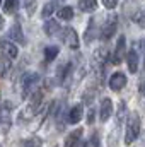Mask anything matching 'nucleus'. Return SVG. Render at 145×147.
Listing matches in <instances>:
<instances>
[{
	"label": "nucleus",
	"instance_id": "ddd939ff",
	"mask_svg": "<svg viewBox=\"0 0 145 147\" xmlns=\"http://www.w3.org/2000/svg\"><path fill=\"white\" fill-rule=\"evenodd\" d=\"M9 39H12L14 43H24V34H22V28L19 22H14L10 31H9Z\"/></svg>",
	"mask_w": 145,
	"mask_h": 147
},
{
	"label": "nucleus",
	"instance_id": "2f4dec72",
	"mask_svg": "<svg viewBox=\"0 0 145 147\" xmlns=\"http://www.w3.org/2000/svg\"><path fill=\"white\" fill-rule=\"evenodd\" d=\"M140 91H142V92H144V94H145V82H144V84H142V87H140Z\"/></svg>",
	"mask_w": 145,
	"mask_h": 147
},
{
	"label": "nucleus",
	"instance_id": "9b49d317",
	"mask_svg": "<svg viewBox=\"0 0 145 147\" xmlns=\"http://www.w3.org/2000/svg\"><path fill=\"white\" fill-rule=\"evenodd\" d=\"M106 60H108V48H106V46H101V48H97V50L94 51L92 63H94V65H99V67H104Z\"/></svg>",
	"mask_w": 145,
	"mask_h": 147
},
{
	"label": "nucleus",
	"instance_id": "0eeeda50",
	"mask_svg": "<svg viewBox=\"0 0 145 147\" xmlns=\"http://www.w3.org/2000/svg\"><path fill=\"white\" fill-rule=\"evenodd\" d=\"M125 86H126V75L123 72H114L109 77V87H111V91L118 92V91H121Z\"/></svg>",
	"mask_w": 145,
	"mask_h": 147
},
{
	"label": "nucleus",
	"instance_id": "1a4fd4ad",
	"mask_svg": "<svg viewBox=\"0 0 145 147\" xmlns=\"http://www.w3.org/2000/svg\"><path fill=\"white\" fill-rule=\"evenodd\" d=\"M113 115V101L109 98H103L101 99V108H99V118L103 123H106Z\"/></svg>",
	"mask_w": 145,
	"mask_h": 147
},
{
	"label": "nucleus",
	"instance_id": "4468645a",
	"mask_svg": "<svg viewBox=\"0 0 145 147\" xmlns=\"http://www.w3.org/2000/svg\"><path fill=\"white\" fill-rule=\"evenodd\" d=\"M82 134H84V130H82V128L73 130L72 134L65 139V144H63V147H77L79 144H80V137H82Z\"/></svg>",
	"mask_w": 145,
	"mask_h": 147
},
{
	"label": "nucleus",
	"instance_id": "412c9836",
	"mask_svg": "<svg viewBox=\"0 0 145 147\" xmlns=\"http://www.w3.org/2000/svg\"><path fill=\"white\" fill-rule=\"evenodd\" d=\"M56 14H58V19H60V21H72L73 19V9L72 7H68V5L58 9Z\"/></svg>",
	"mask_w": 145,
	"mask_h": 147
},
{
	"label": "nucleus",
	"instance_id": "f704fd0d",
	"mask_svg": "<svg viewBox=\"0 0 145 147\" xmlns=\"http://www.w3.org/2000/svg\"><path fill=\"white\" fill-rule=\"evenodd\" d=\"M53 147H56V146H53Z\"/></svg>",
	"mask_w": 145,
	"mask_h": 147
},
{
	"label": "nucleus",
	"instance_id": "393cba45",
	"mask_svg": "<svg viewBox=\"0 0 145 147\" xmlns=\"http://www.w3.org/2000/svg\"><path fill=\"white\" fill-rule=\"evenodd\" d=\"M132 21L137 24V26H140V28H145V10H138L133 17H132Z\"/></svg>",
	"mask_w": 145,
	"mask_h": 147
},
{
	"label": "nucleus",
	"instance_id": "bb28decb",
	"mask_svg": "<svg viewBox=\"0 0 145 147\" xmlns=\"http://www.w3.org/2000/svg\"><path fill=\"white\" fill-rule=\"evenodd\" d=\"M94 121H96V110H94L92 106H89V111H87V123L92 125Z\"/></svg>",
	"mask_w": 145,
	"mask_h": 147
},
{
	"label": "nucleus",
	"instance_id": "7ed1b4c3",
	"mask_svg": "<svg viewBox=\"0 0 145 147\" xmlns=\"http://www.w3.org/2000/svg\"><path fill=\"white\" fill-rule=\"evenodd\" d=\"M116 29H118V16L116 14H111V16H108L104 19V24L101 28V39L103 41L111 39V38L114 36Z\"/></svg>",
	"mask_w": 145,
	"mask_h": 147
},
{
	"label": "nucleus",
	"instance_id": "a878e982",
	"mask_svg": "<svg viewBox=\"0 0 145 147\" xmlns=\"http://www.w3.org/2000/svg\"><path fill=\"white\" fill-rule=\"evenodd\" d=\"M36 0H24V9L28 12V16H33L34 10H36Z\"/></svg>",
	"mask_w": 145,
	"mask_h": 147
},
{
	"label": "nucleus",
	"instance_id": "9d476101",
	"mask_svg": "<svg viewBox=\"0 0 145 147\" xmlns=\"http://www.w3.org/2000/svg\"><path fill=\"white\" fill-rule=\"evenodd\" d=\"M126 65H128V70L132 74H137V70H138V53L135 48H132L126 53Z\"/></svg>",
	"mask_w": 145,
	"mask_h": 147
},
{
	"label": "nucleus",
	"instance_id": "6e6552de",
	"mask_svg": "<svg viewBox=\"0 0 145 147\" xmlns=\"http://www.w3.org/2000/svg\"><path fill=\"white\" fill-rule=\"evenodd\" d=\"M63 43L70 48V50H77L79 48V36H77V31L73 28H67L63 31Z\"/></svg>",
	"mask_w": 145,
	"mask_h": 147
},
{
	"label": "nucleus",
	"instance_id": "aec40b11",
	"mask_svg": "<svg viewBox=\"0 0 145 147\" xmlns=\"http://www.w3.org/2000/svg\"><path fill=\"white\" fill-rule=\"evenodd\" d=\"M94 38H96V24H94V21H91L87 29H85V33H84V43L91 45L94 41Z\"/></svg>",
	"mask_w": 145,
	"mask_h": 147
},
{
	"label": "nucleus",
	"instance_id": "f8f14e48",
	"mask_svg": "<svg viewBox=\"0 0 145 147\" xmlns=\"http://www.w3.org/2000/svg\"><path fill=\"white\" fill-rule=\"evenodd\" d=\"M82 116H84V106L82 105H75V106H72V110L68 111V123L77 125L82 120Z\"/></svg>",
	"mask_w": 145,
	"mask_h": 147
},
{
	"label": "nucleus",
	"instance_id": "c85d7f7f",
	"mask_svg": "<svg viewBox=\"0 0 145 147\" xmlns=\"http://www.w3.org/2000/svg\"><path fill=\"white\" fill-rule=\"evenodd\" d=\"M103 5H104L106 9H109V10H113V9L118 5V0H103Z\"/></svg>",
	"mask_w": 145,
	"mask_h": 147
},
{
	"label": "nucleus",
	"instance_id": "f3484780",
	"mask_svg": "<svg viewBox=\"0 0 145 147\" xmlns=\"http://www.w3.org/2000/svg\"><path fill=\"white\" fill-rule=\"evenodd\" d=\"M128 108H126V103L125 101H121L119 105H118V113H116V127H119L126 118H128Z\"/></svg>",
	"mask_w": 145,
	"mask_h": 147
},
{
	"label": "nucleus",
	"instance_id": "dca6fc26",
	"mask_svg": "<svg viewBox=\"0 0 145 147\" xmlns=\"http://www.w3.org/2000/svg\"><path fill=\"white\" fill-rule=\"evenodd\" d=\"M58 10V2H55V0H51V2H46L44 5H43V10H41V16H43V19H50L55 12Z\"/></svg>",
	"mask_w": 145,
	"mask_h": 147
},
{
	"label": "nucleus",
	"instance_id": "5701e85b",
	"mask_svg": "<svg viewBox=\"0 0 145 147\" xmlns=\"http://www.w3.org/2000/svg\"><path fill=\"white\" fill-rule=\"evenodd\" d=\"M58 53H60L58 46H46L44 48V60L46 62H53L58 57Z\"/></svg>",
	"mask_w": 145,
	"mask_h": 147
},
{
	"label": "nucleus",
	"instance_id": "cd10ccee",
	"mask_svg": "<svg viewBox=\"0 0 145 147\" xmlns=\"http://www.w3.org/2000/svg\"><path fill=\"white\" fill-rule=\"evenodd\" d=\"M22 147H41V142L38 139H29V140H24Z\"/></svg>",
	"mask_w": 145,
	"mask_h": 147
},
{
	"label": "nucleus",
	"instance_id": "b1692460",
	"mask_svg": "<svg viewBox=\"0 0 145 147\" xmlns=\"http://www.w3.org/2000/svg\"><path fill=\"white\" fill-rule=\"evenodd\" d=\"M19 9V0H5L3 2V12L5 14H15Z\"/></svg>",
	"mask_w": 145,
	"mask_h": 147
},
{
	"label": "nucleus",
	"instance_id": "7c9ffc66",
	"mask_svg": "<svg viewBox=\"0 0 145 147\" xmlns=\"http://www.w3.org/2000/svg\"><path fill=\"white\" fill-rule=\"evenodd\" d=\"M3 24H5V19H3V17H2V16H0V31H2V29H3Z\"/></svg>",
	"mask_w": 145,
	"mask_h": 147
},
{
	"label": "nucleus",
	"instance_id": "a211bd4d",
	"mask_svg": "<svg viewBox=\"0 0 145 147\" xmlns=\"http://www.w3.org/2000/svg\"><path fill=\"white\" fill-rule=\"evenodd\" d=\"M79 9L85 14L96 12L97 9V0H79Z\"/></svg>",
	"mask_w": 145,
	"mask_h": 147
},
{
	"label": "nucleus",
	"instance_id": "4be33fe9",
	"mask_svg": "<svg viewBox=\"0 0 145 147\" xmlns=\"http://www.w3.org/2000/svg\"><path fill=\"white\" fill-rule=\"evenodd\" d=\"M12 60H9V58H5V57H2L0 58V77H9V72H10V69H12V63H10Z\"/></svg>",
	"mask_w": 145,
	"mask_h": 147
},
{
	"label": "nucleus",
	"instance_id": "423d86ee",
	"mask_svg": "<svg viewBox=\"0 0 145 147\" xmlns=\"http://www.w3.org/2000/svg\"><path fill=\"white\" fill-rule=\"evenodd\" d=\"M38 113H39V110H38L36 106L33 105V103H28L22 110L19 111V116H17V123H29L34 116H36Z\"/></svg>",
	"mask_w": 145,
	"mask_h": 147
},
{
	"label": "nucleus",
	"instance_id": "f257e3e1",
	"mask_svg": "<svg viewBox=\"0 0 145 147\" xmlns=\"http://www.w3.org/2000/svg\"><path fill=\"white\" fill-rule=\"evenodd\" d=\"M140 128H142V121H140V115L137 111H132L126 118V130H125V144L132 146L138 135H140Z\"/></svg>",
	"mask_w": 145,
	"mask_h": 147
},
{
	"label": "nucleus",
	"instance_id": "473e14b6",
	"mask_svg": "<svg viewBox=\"0 0 145 147\" xmlns=\"http://www.w3.org/2000/svg\"><path fill=\"white\" fill-rule=\"evenodd\" d=\"M144 51H145V43H144ZM144 67H145V60H144Z\"/></svg>",
	"mask_w": 145,
	"mask_h": 147
},
{
	"label": "nucleus",
	"instance_id": "2eb2a0df",
	"mask_svg": "<svg viewBox=\"0 0 145 147\" xmlns=\"http://www.w3.org/2000/svg\"><path fill=\"white\" fill-rule=\"evenodd\" d=\"M43 31H44L46 36H55L56 33H60V24L55 19H46L44 26H43Z\"/></svg>",
	"mask_w": 145,
	"mask_h": 147
},
{
	"label": "nucleus",
	"instance_id": "72a5a7b5",
	"mask_svg": "<svg viewBox=\"0 0 145 147\" xmlns=\"http://www.w3.org/2000/svg\"><path fill=\"white\" fill-rule=\"evenodd\" d=\"M0 5H2V0H0Z\"/></svg>",
	"mask_w": 145,
	"mask_h": 147
},
{
	"label": "nucleus",
	"instance_id": "c756f323",
	"mask_svg": "<svg viewBox=\"0 0 145 147\" xmlns=\"http://www.w3.org/2000/svg\"><path fill=\"white\" fill-rule=\"evenodd\" d=\"M92 146H94V147H101L99 140H97V137H94V140H92Z\"/></svg>",
	"mask_w": 145,
	"mask_h": 147
},
{
	"label": "nucleus",
	"instance_id": "39448f33",
	"mask_svg": "<svg viewBox=\"0 0 145 147\" xmlns=\"http://www.w3.org/2000/svg\"><path fill=\"white\" fill-rule=\"evenodd\" d=\"M126 53H128L126 51V39L121 34L118 38V43H116V48H114V53H113V63L119 65L121 62H125L126 60Z\"/></svg>",
	"mask_w": 145,
	"mask_h": 147
},
{
	"label": "nucleus",
	"instance_id": "f03ea898",
	"mask_svg": "<svg viewBox=\"0 0 145 147\" xmlns=\"http://www.w3.org/2000/svg\"><path fill=\"white\" fill-rule=\"evenodd\" d=\"M39 80H41V77L36 72H28L22 77V98H28L36 91Z\"/></svg>",
	"mask_w": 145,
	"mask_h": 147
},
{
	"label": "nucleus",
	"instance_id": "20e7f679",
	"mask_svg": "<svg viewBox=\"0 0 145 147\" xmlns=\"http://www.w3.org/2000/svg\"><path fill=\"white\" fill-rule=\"evenodd\" d=\"M0 53H2V57H5L9 60H14V58H17L19 50H17V46L12 39L3 38V39H0Z\"/></svg>",
	"mask_w": 145,
	"mask_h": 147
},
{
	"label": "nucleus",
	"instance_id": "6ab92c4d",
	"mask_svg": "<svg viewBox=\"0 0 145 147\" xmlns=\"http://www.w3.org/2000/svg\"><path fill=\"white\" fill-rule=\"evenodd\" d=\"M0 125L2 127H10V105H3L0 108Z\"/></svg>",
	"mask_w": 145,
	"mask_h": 147
}]
</instances>
